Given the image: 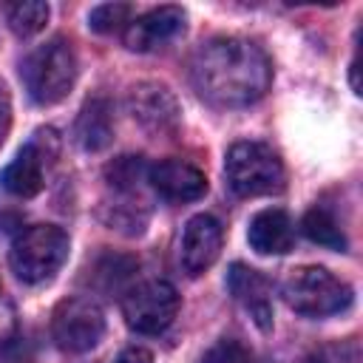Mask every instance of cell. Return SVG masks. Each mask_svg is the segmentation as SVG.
I'll use <instances>...</instances> for the list:
<instances>
[{
    "label": "cell",
    "instance_id": "6da1fadb",
    "mask_svg": "<svg viewBox=\"0 0 363 363\" xmlns=\"http://www.w3.org/2000/svg\"><path fill=\"white\" fill-rule=\"evenodd\" d=\"M190 82L201 99L218 108H247L269 91L272 65L252 40L213 37L193 51Z\"/></svg>",
    "mask_w": 363,
    "mask_h": 363
},
{
    "label": "cell",
    "instance_id": "7a4b0ae2",
    "mask_svg": "<svg viewBox=\"0 0 363 363\" xmlns=\"http://www.w3.org/2000/svg\"><path fill=\"white\" fill-rule=\"evenodd\" d=\"M23 85L37 105L62 102L77 82V54L65 37H51L37 45L20 65Z\"/></svg>",
    "mask_w": 363,
    "mask_h": 363
},
{
    "label": "cell",
    "instance_id": "3957f363",
    "mask_svg": "<svg viewBox=\"0 0 363 363\" xmlns=\"http://www.w3.org/2000/svg\"><path fill=\"white\" fill-rule=\"evenodd\" d=\"M68 250H71V241L62 227L34 224V227H26L11 241L9 264H11V272L17 275V281L37 286V284L51 281L62 269Z\"/></svg>",
    "mask_w": 363,
    "mask_h": 363
},
{
    "label": "cell",
    "instance_id": "277c9868",
    "mask_svg": "<svg viewBox=\"0 0 363 363\" xmlns=\"http://www.w3.org/2000/svg\"><path fill=\"white\" fill-rule=\"evenodd\" d=\"M284 303L303 318H329L346 312L354 301L352 286L323 267H298L281 284Z\"/></svg>",
    "mask_w": 363,
    "mask_h": 363
},
{
    "label": "cell",
    "instance_id": "5b68a950",
    "mask_svg": "<svg viewBox=\"0 0 363 363\" xmlns=\"http://www.w3.org/2000/svg\"><path fill=\"white\" fill-rule=\"evenodd\" d=\"M227 187L241 199L269 196L284 187V162L264 142H235L224 156Z\"/></svg>",
    "mask_w": 363,
    "mask_h": 363
},
{
    "label": "cell",
    "instance_id": "8992f818",
    "mask_svg": "<svg viewBox=\"0 0 363 363\" xmlns=\"http://www.w3.org/2000/svg\"><path fill=\"white\" fill-rule=\"evenodd\" d=\"M179 292L170 281L153 278L130 286L122 298V318L136 335H162L179 315Z\"/></svg>",
    "mask_w": 363,
    "mask_h": 363
},
{
    "label": "cell",
    "instance_id": "52a82bcc",
    "mask_svg": "<svg viewBox=\"0 0 363 363\" xmlns=\"http://www.w3.org/2000/svg\"><path fill=\"white\" fill-rule=\"evenodd\" d=\"M105 335V312L91 298H65L54 306L51 337L68 354L91 352Z\"/></svg>",
    "mask_w": 363,
    "mask_h": 363
},
{
    "label": "cell",
    "instance_id": "ba28073f",
    "mask_svg": "<svg viewBox=\"0 0 363 363\" xmlns=\"http://www.w3.org/2000/svg\"><path fill=\"white\" fill-rule=\"evenodd\" d=\"M57 156V133L51 128H40L34 139L20 147V153L3 167L0 184L6 193L17 199H31L45 184V164Z\"/></svg>",
    "mask_w": 363,
    "mask_h": 363
},
{
    "label": "cell",
    "instance_id": "9c48e42d",
    "mask_svg": "<svg viewBox=\"0 0 363 363\" xmlns=\"http://www.w3.org/2000/svg\"><path fill=\"white\" fill-rule=\"evenodd\" d=\"M128 111L150 136H173L182 125L179 99L162 82H136L128 91Z\"/></svg>",
    "mask_w": 363,
    "mask_h": 363
},
{
    "label": "cell",
    "instance_id": "30bf717a",
    "mask_svg": "<svg viewBox=\"0 0 363 363\" xmlns=\"http://www.w3.org/2000/svg\"><path fill=\"white\" fill-rule=\"evenodd\" d=\"M221 244H224V230H221L218 218L210 213L193 216L182 230V244H179L182 269L193 278L201 275L204 269H210L216 264Z\"/></svg>",
    "mask_w": 363,
    "mask_h": 363
},
{
    "label": "cell",
    "instance_id": "8fae6325",
    "mask_svg": "<svg viewBox=\"0 0 363 363\" xmlns=\"http://www.w3.org/2000/svg\"><path fill=\"white\" fill-rule=\"evenodd\" d=\"M187 14L179 6H159L150 9L145 14H139L136 20L128 23L125 28V45L130 51H153L162 48L164 43L176 40L184 31Z\"/></svg>",
    "mask_w": 363,
    "mask_h": 363
},
{
    "label": "cell",
    "instance_id": "7c38bea8",
    "mask_svg": "<svg viewBox=\"0 0 363 363\" xmlns=\"http://www.w3.org/2000/svg\"><path fill=\"white\" fill-rule=\"evenodd\" d=\"M147 182L164 201H176V204L199 201L207 193V176L184 159L156 162L153 167H147Z\"/></svg>",
    "mask_w": 363,
    "mask_h": 363
},
{
    "label": "cell",
    "instance_id": "4fadbf2b",
    "mask_svg": "<svg viewBox=\"0 0 363 363\" xmlns=\"http://www.w3.org/2000/svg\"><path fill=\"white\" fill-rule=\"evenodd\" d=\"M227 289L250 312V318L255 320L261 332L272 329V298H269L272 289H269V281L258 269L247 264H233L227 272Z\"/></svg>",
    "mask_w": 363,
    "mask_h": 363
},
{
    "label": "cell",
    "instance_id": "5bb4252c",
    "mask_svg": "<svg viewBox=\"0 0 363 363\" xmlns=\"http://www.w3.org/2000/svg\"><path fill=\"white\" fill-rule=\"evenodd\" d=\"M247 241L261 255H284L295 247V224L286 210L267 207L250 218Z\"/></svg>",
    "mask_w": 363,
    "mask_h": 363
},
{
    "label": "cell",
    "instance_id": "9a60e30c",
    "mask_svg": "<svg viewBox=\"0 0 363 363\" xmlns=\"http://www.w3.org/2000/svg\"><path fill=\"white\" fill-rule=\"evenodd\" d=\"M74 139L88 153L105 150L111 145V139H113V111H111L108 99L94 96L79 108V116L74 122Z\"/></svg>",
    "mask_w": 363,
    "mask_h": 363
},
{
    "label": "cell",
    "instance_id": "2e32d148",
    "mask_svg": "<svg viewBox=\"0 0 363 363\" xmlns=\"http://www.w3.org/2000/svg\"><path fill=\"white\" fill-rule=\"evenodd\" d=\"M301 227H303V235H306L312 244H320V247L337 250V252L346 250V235H343L337 218H335L326 207H312V210L303 216Z\"/></svg>",
    "mask_w": 363,
    "mask_h": 363
},
{
    "label": "cell",
    "instance_id": "e0dca14e",
    "mask_svg": "<svg viewBox=\"0 0 363 363\" xmlns=\"http://www.w3.org/2000/svg\"><path fill=\"white\" fill-rule=\"evenodd\" d=\"M48 3L43 0H23V3H14L6 9V20H9V28L17 34V37H34L45 28L48 23Z\"/></svg>",
    "mask_w": 363,
    "mask_h": 363
},
{
    "label": "cell",
    "instance_id": "ac0fdd59",
    "mask_svg": "<svg viewBox=\"0 0 363 363\" xmlns=\"http://www.w3.org/2000/svg\"><path fill=\"white\" fill-rule=\"evenodd\" d=\"M145 176H147V164L142 162V156H119L111 164H105V179L119 193H133Z\"/></svg>",
    "mask_w": 363,
    "mask_h": 363
},
{
    "label": "cell",
    "instance_id": "d6986e66",
    "mask_svg": "<svg viewBox=\"0 0 363 363\" xmlns=\"http://www.w3.org/2000/svg\"><path fill=\"white\" fill-rule=\"evenodd\" d=\"M130 14H133V9L128 3H99L88 14V28L96 34H113V31L128 28Z\"/></svg>",
    "mask_w": 363,
    "mask_h": 363
},
{
    "label": "cell",
    "instance_id": "ffe728a7",
    "mask_svg": "<svg viewBox=\"0 0 363 363\" xmlns=\"http://www.w3.org/2000/svg\"><path fill=\"white\" fill-rule=\"evenodd\" d=\"M111 213H102L105 224L113 230H122L128 235L133 233H142L145 230V221H147V210H142V204H133V201H116V204H108Z\"/></svg>",
    "mask_w": 363,
    "mask_h": 363
},
{
    "label": "cell",
    "instance_id": "44dd1931",
    "mask_svg": "<svg viewBox=\"0 0 363 363\" xmlns=\"http://www.w3.org/2000/svg\"><path fill=\"white\" fill-rule=\"evenodd\" d=\"M133 267H136V261H133V258L105 255L102 261H96V264H94L91 278H94V284H96V286H102L105 292H111L113 286H119V284L130 275V269H133Z\"/></svg>",
    "mask_w": 363,
    "mask_h": 363
},
{
    "label": "cell",
    "instance_id": "7402d4cb",
    "mask_svg": "<svg viewBox=\"0 0 363 363\" xmlns=\"http://www.w3.org/2000/svg\"><path fill=\"white\" fill-rule=\"evenodd\" d=\"M201 363H258L255 352L250 346H244L241 340L235 337H221L216 340L204 354H201Z\"/></svg>",
    "mask_w": 363,
    "mask_h": 363
},
{
    "label": "cell",
    "instance_id": "603a6c76",
    "mask_svg": "<svg viewBox=\"0 0 363 363\" xmlns=\"http://www.w3.org/2000/svg\"><path fill=\"white\" fill-rule=\"evenodd\" d=\"M320 363H357V346L349 343V346H332V349H323L318 354Z\"/></svg>",
    "mask_w": 363,
    "mask_h": 363
},
{
    "label": "cell",
    "instance_id": "cb8c5ba5",
    "mask_svg": "<svg viewBox=\"0 0 363 363\" xmlns=\"http://www.w3.org/2000/svg\"><path fill=\"white\" fill-rule=\"evenodd\" d=\"M9 128H11V94H9L6 82L0 79V145L6 142Z\"/></svg>",
    "mask_w": 363,
    "mask_h": 363
},
{
    "label": "cell",
    "instance_id": "d4e9b609",
    "mask_svg": "<svg viewBox=\"0 0 363 363\" xmlns=\"http://www.w3.org/2000/svg\"><path fill=\"white\" fill-rule=\"evenodd\" d=\"M111 363H153V354L147 349H142V346H128Z\"/></svg>",
    "mask_w": 363,
    "mask_h": 363
}]
</instances>
